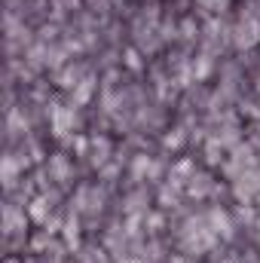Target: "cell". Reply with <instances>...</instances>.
<instances>
[{
  "label": "cell",
  "instance_id": "obj_1",
  "mask_svg": "<svg viewBox=\"0 0 260 263\" xmlns=\"http://www.w3.org/2000/svg\"><path fill=\"white\" fill-rule=\"evenodd\" d=\"M260 37V25L254 18H245L242 25H239V31H236V46L239 49H248V46H254Z\"/></svg>",
  "mask_w": 260,
  "mask_h": 263
},
{
  "label": "cell",
  "instance_id": "obj_2",
  "mask_svg": "<svg viewBox=\"0 0 260 263\" xmlns=\"http://www.w3.org/2000/svg\"><path fill=\"white\" fill-rule=\"evenodd\" d=\"M208 70H211V59H208V55H202V59L193 65V73L202 80V77H208Z\"/></svg>",
  "mask_w": 260,
  "mask_h": 263
},
{
  "label": "cell",
  "instance_id": "obj_3",
  "mask_svg": "<svg viewBox=\"0 0 260 263\" xmlns=\"http://www.w3.org/2000/svg\"><path fill=\"white\" fill-rule=\"evenodd\" d=\"M89 95H92V80H83L80 89H77V101L83 104V101H89Z\"/></svg>",
  "mask_w": 260,
  "mask_h": 263
},
{
  "label": "cell",
  "instance_id": "obj_4",
  "mask_svg": "<svg viewBox=\"0 0 260 263\" xmlns=\"http://www.w3.org/2000/svg\"><path fill=\"white\" fill-rule=\"evenodd\" d=\"M126 65H129L132 70H141V59H138V52H135V49L126 52Z\"/></svg>",
  "mask_w": 260,
  "mask_h": 263
},
{
  "label": "cell",
  "instance_id": "obj_5",
  "mask_svg": "<svg viewBox=\"0 0 260 263\" xmlns=\"http://www.w3.org/2000/svg\"><path fill=\"white\" fill-rule=\"evenodd\" d=\"M165 144H169V147H175V144H181V135H169V138H165Z\"/></svg>",
  "mask_w": 260,
  "mask_h": 263
}]
</instances>
